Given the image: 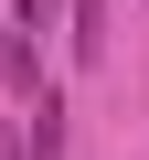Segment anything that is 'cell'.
<instances>
[{
  "label": "cell",
  "mask_w": 149,
  "mask_h": 160,
  "mask_svg": "<svg viewBox=\"0 0 149 160\" xmlns=\"http://www.w3.org/2000/svg\"><path fill=\"white\" fill-rule=\"evenodd\" d=\"M64 43H74V64H107V0H74V32Z\"/></svg>",
  "instance_id": "3957f363"
},
{
  "label": "cell",
  "mask_w": 149,
  "mask_h": 160,
  "mask_svg": "<svg viewBox=\"0 0 149 160\" xmlns=\"http://www.w3.org/2000/svg\"><path fill=\"white\" fill-rule=\"evenodd\" d=\"M0 75H11L22 96L43 86V43H22V32H11V11H0Z\"/></svg>",
  "instance_id": "7a4b0ae2"
},
{
  "label": "cell",
  "mask_w": 149,
  "mask_h": 160,
  "mask_svg": "<svg viewBox=\"0 0 149 160\" xmlns=\"http://www.w3.org/2000/svg\"><path fill=\"white\" fill-rule=\"evenodd\" d=\"M0 160H32V149H22V139H0Z\"/></svg>",
  "instance_id": "5b68a950"
},
{
  "label": "cell",
  "mask_w": 149,
  "mask_h": 160,
  "mask_svg": "<svg viewBox=\"0 0 149 160\" xmlns=\"http://www.w3.org/2000/svg\"><path fill=\"white\" fill-rule=\"evenodd\" d=\"M0 11H11V32H22V43H43V32H53V11H64V0H0Z\"/></svg>",
  "instance_id": "277c9868"
},
{
  "label": "cell",
  "mask_w": 149,
  "mask_h": 160,
  "mask_svg": "<svg viewBox=\"0 0 149 160\" xmlns=\"http://www.w3.org/2000/svg\"><path fill=\"white\" fill-rule=\"evenodd\" d=\"M22 149H32V160H64V96H53V86H32V128H22Z\"/></svg>",
  "instance_id": "6da1fadb"
}]
</instances>
